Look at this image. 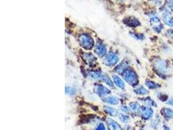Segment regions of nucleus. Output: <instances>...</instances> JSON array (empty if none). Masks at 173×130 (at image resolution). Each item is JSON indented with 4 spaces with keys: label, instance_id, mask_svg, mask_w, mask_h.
I'll return each mask as SVG.
<instances>
[{
    "label": "nucleus",
    "instance_id": "1",
    "mask_svg": "<svg viewBox=\"0 0 173 130\" xmlns=\"http://www.w3.org/2000/svg\"><path fill=\"white\" fill-rule=\"evenodd\" d=\"M79 43L82 48L86 49H90L94 45V41L89 35L83 34L80 36Z\"/></svg>",
    "mask_w": 173,
    "mask_h": 130
},
{
    "label": "nucleus",
    "instance_id": "2",
    "mask_svg": "<svg viewBox=\"0 0 173 130\" xmlns=\"http://www.w3.org/2000/svg\"><path fill=\"white\" fill-rule=\"evenodd\" d=\"M123 78L125 81L132 86L136 85L138 82L137 75L132 70H126L124 72Z\"/></svg>",
    "mask_w": 173,
    "mask_h": 130
},
{
    "label": "nucleus",
    "instance_id": "3",
    "mask_svg": "<svg viewBox=\"0 0 173 130\" xmlns=\"http://www.w3.org/2000/svg\"><path fill=\"white\" fill-rule=\"evenodd\" d=\"M119 60V56L114 53H110L105 58L104 63L106 66H112L115 65Z\"/></svg>",
    "mask_w": 173,
    "mask_h": 130
},
{
    "label": "nucleus",
    "instance_id": "4",
    "mask_svg": "<svg viewBox=\"0 0 173 130\" xmlns=\"http://www.w3.org/2000/svg\"><path fill=\"white\" fill-rule=\"evenodd\" d=\"M155 68L156 71L161 74H166L168 72L167 65L163 60H159L155 63Z\"/></svg>",
    "mask_w": 173,
    "mask_h": 130
},
{
    "label": "nucleus",
    "instance_id": "5",
    "mask_svg": "<svg viewBox=\"0 0 173 130\" xmlns=\"http://www.w3.org/2000/svg\"><path fill=\"white\" fill-rule=\"evenodd\" d=\"M150 22H151V25L152 29H154L156 32L159 33L161 31V30L163 28V25L160 20L159 19L158 17L154 16V17L151 18Z\"/></svg>",
    "mask_w": 173,
    "mask_h": 130
},
{
    "label": "nucleus",
    "instance_id": "6",
    "mask_svg": "<svg viewBox=\"0 0 173 130\" xmlns=\"http://www.w3.org/2000/svg\"><path fill=\"white\" fill-rule=\"evenodd\" d=\"M94 90L96 94L99 96H101V97H105V96L108 94L110 93V91L107 88H106L105 86L101 85L96 86Z\"/></svg>",
    "mask_w": 173,
    "mask_h": 130
},
{
    "label": "nucleus",
    "instance_id": "7",
    "mask_svg": "<svg viewBox=\"0 0 173 130\" xmlns=\"http://www.w3.org/2000/svg\"><path fill=\"white\" fill-rule=\"evenodd\" d=\"M162 16L163 20H164V21L166 24L171 27L173 26V17L171 13L169 12L167 10H165V11L163 12Z\"/></svg>",
    "mask_w": 173,
    "mask_h": 130
},
{
    "label": "nucleus",
    "instance_id": "8",
    "mask_svg": "<svg viewBox=\"0 0 173 130\" xmlns=\"http://www.w3.org/2000/svg\"><path fill=\"white\" fill-rule=\"evenodd\" d=\"M141 113L143 118L145 119H149L153 115V111L148 107H142L141 109Z\"/></svg>",
    "mask_w": 173,
    "mask_h": 130
},
{
    "label": "nucleus",
    "instance_id": "9",
    "mask_svg": "<svg viewBox=\"0 0 173 130\" xmlns=\"http://www.w3.org/2000/svg\"><path fill=\"white\" fill-rule=\"evenodd\" d=\"M95 53H97V55H99V57H103L106 54V48L105 46L102 44V43L98 42L95 46Z\"/></svg>",
    "mask_w": 173,
    "mask_h": 130
},
{
    "label": "nucleus",
    "instance_id": "10",
    "mask_svg": "<svg viewBox=\"0 0 173 130\" xmlns=\"http://www.w3.org/2000/svg\"><path fill=\"white\" fill-rule=\"evenodd\" d=\"M112 79H113V81H114L115 85L117 86L118 88L121 89H125V83L118 76L113 75L112 76Z\"/></svg>",
    "mask_w": 173,
    "mask_h": 130
},
{
    "label": "nucleus",
    "instance_id": "11",
    "mask_svg": "<svg viewBox=\"0 0 173 130\" xmlns=\"http://www.w3.org/2000/svg\"><path fill=\"white\" fill-rule=\"evenodd\" d=\"M108 125L110 130H122L121 126H119L115 121H113L112 119H108Z\"/></svg>",
    "mask_w": 173,
    "mask_h": 130
},
{
    "label": "nucleus",
    "instance_id": "12",
    "mask_svg": "<svg viewBox=\"0 0 173 130\" xmlns=\"http://www.w3.org/2000/svg\"><path fill=\"white\" fill-rule=\"evenodd\" d=\"M89 76H90L92 79L95 80H99V81H101V80L104 81L105 78V76L102 75L101 73L98 72H91L89 73Z\"/></svg>",
    "mask_w": 173,
    "mask_h": 130
},
{
    "label": "nucleus",
    "instance_id": "13",
    "mask_svg": "<svg viewBox=\"0 0 173 130\" xmlns=\"http://www.w3.org/2000/svg\"><path fill=\"white\" fill-rule=\"evenodd\" d=\"M103 100L105 101V102L111 105H117L119 102V99L114 96H108V97H106L103 99Z\"/></svg>",
    "mask_w": 173,
    "mask_h": 130
},
{
    "label": "nucleus",
    "instance_id": "14",
    "mask_svg": "<svg viewBox=\"0 0 173 130\" xmlns=\"http://www.w3.org/2000/svg\"><path fill=\"white\" fill-rule=\"evenodd\" d=\"M84 59L85 60V61L89 65H92L93 64L94 65V62L96 61L95 57L92 54H91V53L85 54V55L84 56Z\"/></svg>",
    "mask_w": 173,
    "mask_h": 130
},
{
    "label": "nucleus",
    "instance_id": "15",
    "mask_svg": "<svg viewBox=\"0 0 173 130\" xmlns=\"http://www.w3.org/2000/svg\"><path fill=\"white\" fill-rule=\"evenodd\" d=\"M161 114L164 115L165 118H173V111L171 109L164 108L161 109Z\"/></svg>",
    "mask_w": 173,
    "mask_h": 130
},
{
    "label": "nucleus",
    "instance_id": "16",
    "mask_svg": "<svg viewBox=\"0 0 173 130\" xmlns=\"http://www.w3.org/2000/svg\"><path fill=\"white\" fill-rule=\"evenodd\" d=\"M104 110L106 113H108V115L111 116H116L118 114V112L116 109L110 107L105 106L104 107Z\"/></svg>",
    "mask_w": 173,
    "mask_h": 130
},
{
    "label": "nucleus",
    "instance_id": "17",
    "mask_svg": "<svg viewBox=\"0 0 173 130\" xmlns=\"http://www.w3.org/2000/svg\"><path fill=\"white\" fill-rule=\"evenodd\" d=\"M126 24L130 26H138L139 25V22L135 18H129L126 20Z\"/></svg>",
    "mask_w": 173,
    "mask_h": 130
},
{
    "label": "nucleus",
    "instance_id": "18",
    "mask_svg": "<svg viewBox=\"0 0 173 130\" xmlns=\"http://www.w3.org/2000/svg\"><path fill=\"white\" fill-rule=\"evenodd\" d=\"M145 85H147L148 88L151 89H157V88L160 87V85L158 84L157 83H155L152 81H149V80H148V81L145 82Z\"/></svg>",
    "mask_w": 173,
    "mask_h": 130
},
{
    "label": "nucleus",
    "instance_id": "19",
    "mask_svg": "<svg viewBox=\"0 0 173 130\" xmlns=\"http://www.w3.org/2000/svg\"><path fill=\"white\" fill-rule=\"evenodd\" d=\"M135 92L136 93V94H139V95H145V94H147L148 92L147 89L143 87V86H140L135 90Z\"/></svg>",
    "mask_w": 173,
    "mask_h": 130
},
{
    "label": "nucleus",
    "instance_id": "20",
    "mask_svg": "<svg viewBox=\"0 0 173 130\" xmlns=\"http://www.w3.org/2000/svg\"><path fill=\"white\" fill-rule=\"evenodd\" d=\"M127 68V65L126 64L125 62H122L121 64L119 65L117 68H116V72L119 73V74H121L123 72H125L126 70H125Z\"/></svg>",
    "mask_w": 173,
    "mask_h": 130
},
{
    "label": "nucleus",
    "instance_id": "21",
    "mask_svg": "<svg viewBox=\"0 0 173 130\" xmlns=\"http://www.w3.org/2000/svg\"><path fill=\"white\" fill-rule=\"evenodd\" d=\"M130 108L132 111H138V110L139 109V108H140L139 105L136 102L131 103V104H130Z\"/></svg>",
    "mask_w": 173,
    "mask_h": 130
},
{
    "label": "nucleus",
    "instance_id": "22",
    "mask_svg": "<svg viewBox=\"0 0 173 130\" xmlns=\"http://www.w3.org/2000/svg\"><path fill=\"white\" fill-rule=\"evenodd\" d=\"M104 81L107 84L108 86H110V87H114V85H113V83L112 81H111V79H110L108 77H107V76H105V79H104Z\"/></svg>",
    "mask_w": 173,
    "mask_h": 130
},
{
    "label": "nucleus",
    "instance_id": "23",
    "mask_svg": "<svg viewBox=\"0 0 173 130\" xmlns=\"http://www.w3.org/2000/svg\"><path fill=\"white\" fill-rule=\"evenodd\" d=\"M119 118L120 119L121 121L123 122H125V123L127 122L129 120L128 116H126V115H123V114H120V115H119Z\"/></svg>",
    "mask_w": 173,
    "mask_h": 130
},
{
    "label": "nucleus",
    "instance_id": "24",
    "mask_svg": "<svg viewBox=\"0 0 173 130\" xmlns=\"http://www.w3.org/2000/svg\"><path fill=\"white\" fill-rule=\"evenodd\" d=\"M96 130H106V129L104 124L101 123V124L98 126V127L97 128V129H96Z\"/></svg>",
    "mask_w": 173,
    "mask_h": 130
},
{
    "label": "nucleus",
    "instance_id": "25",
    "mask_svg": "<svg viewBox=\"0 0 173 130\" xmlns=\"http://www.w3.org/2000/svg\"><path fill=\"white\" fill-rule=\"evenodd\" d=\"M121 110L123 111H124L125 113H129V111H130L128 108L127 107H126V106H123L121 107Z\"/></svg>",
    "mask_w": 173,
    "mask_h": 130
},
{
    "label": "nucleus",
    "instance_id": "26",
    "mask_svg": "<svg viewBox=\"0 0 173 130\" xmlns=\"http://www.w3.org/2000/svg\"><path fill=\"white\" fill-rule=\"evenodd\" d=\"M169 7L170 8L172 11H173V0H170L169 1Z\"/></svg>",
    "mask_w": 173,
    "mask_h": 130
},
{
    "label": "nucleus",
    "instance_id": "27",
    "mask_svg": "<svg viewBox=\"0 0 173 130\" xmlns=\"http://www.w3.org/2000/svg\"><path fill=\"white\" fill-rule=\"evenodd\" d=\"M167 104L169 105H171L172 106H173V99H169V100L167 102Z\"/></svg>",
    "mask_w": 173,
    "mask_h": 130
},
{
    "label": "nucleus",
    "instance_id": "28",
    "mask_svg": "<svg viewBox=\"0 0 173 130\" xmlns=\"http://www.w3.org/2000/svg\"><path fill=\"white\" fill-rule=\"evenodd\" d=\"M164 129L165 130H170V129H169V128L168 127H167V126H164Z\"/></svg>",
    "mask_w": 173,
    "mask_h": 130
},
{
    "label": "nucleus",
    "instance_id": "29",
    "mask_svg": "<svg viewBox=\"0 0 173 130\" xmlns=\"http://www.w3.org/2000/svg\"><path fill=\"white\" fill-rule=\"evenodd\" d=\"M118 1H122V0H118Z\"/></svg>",
    "mask_w": 173,
    "mask_h": 130
}]
</instances>
